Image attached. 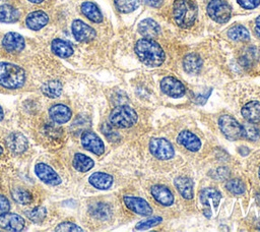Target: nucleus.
Here are the masks:
<instances>
[{
  "label": "nucleus",
  "mask_w": 260,
  "mask_h": 232,
  "mask_svg": "<svg viewBox=\"0 0 260 232\" xmlns=\"http://www.w3.org/2000/svg\"><path fill=\"white\" fill-rule=\"evenodd\" d=\"M135 53L142 63L147 66L156 67L165 61V52L162 48L152 39L143 38L137 41Z\"/></svg>",
  "instance_id": "f257e3e1"
},
{
  "label": "nucleus",
  "mask_w": 260,
  "mask_h": 232,
  "mask_svg": "<svg viewBox=\"0 0 260 232\" xmlns=\"http://www.w3.org/2000/svg\"><path fill=\"white\" fill-rule=\"evenodd\" d=\"M25 78V71L20 66L8 62H0V85L9 90L19 89L24 84Z\"/></svg>",
  "instance_id": "f03ea898"
},
{
  "label": "nucleus",
  "mask_w": 260,
  "mask_h": 232,
  "mask_svg": "<svg viewBox=\"0 0 260 232\" xmlns=\"http://www.w3.org/2000/svg\"><path fill=\"white\" fill-rule=\"evenodd\" d=\"M197 5L192 0H176L173 7V15L176 23L187 28L194 24L197 17Z\"/></svg>",
  "instance_id": "7ed1b4c3"
},
{
  "label": "nucleus",
  "mask_w": 260,
  "mask_h": 232,
  "mask_svg": "<svg viewBox=\"0 0 260 232\" xmlns=\"http://www.w3.org/2000/svg\"><path fill=\"white\" fill-rule=\"evenodd\" d=\"M110 123L119 128H127L134 125L137 121V114L134 109L129 106H118L110 114Z\"/></svg>",
  "instance_id": "20e7f679"
},
{
  "label": "nucleus",
  "mask_w": 260,
  "mask_h": 232,
  "mask_svg": "<svg viewBox=\"0 0 260 232\" xmlns=\"http://www.w3.org/2000/svg\"><path fill=\"white\" fill-rule=\"evenodd\" d=\"M218 125L223 135L231 140H238L244 136L243 125L230 115L220 116Z\"/></svg>",
  "instance_id": "39448f33"
},
{
  "label": "nucleus",
  "mask_w": 260,
  "mask_h": 232,
  "mask_svg": "<svg viewBox=\"0 0 260 232\" xmlns=\"http://www.w3.org/2000/svg\"><path fill=\"white\" fill-rule=\"evenodd\" d=\"M207 13L212 20L224 23L231 18L232 8L224 0H211L207 5Z\"/></svg>",
  "instance_id": "423d86ee"
},
{
  "label": "nucleus",
  "mask_w": 260,
  "mask_h": 232,
  "mask_svg": "<svg viewBox=\"0 0 260 232\" xmlns=\"http://www.w3.org/2000/svg\"><path fill=\"white\" fill-rule=\"evenodd\" d=\"M149 151L159 160H169L175 155L172 143L162 137H152L149 141Z\"/></svg>",
  "instance_id": "0eeeda50"
},
{
  "label": "nucleus",
  "mask_w": 260,
  "mask_h": 232,
  "mask_svg": "<svg viewBox=\"0 0 260 232\" xmlns=\"http://www.w3.org/2000/svg\"><path fill=\"white\" fill-rule=\"evenodd\" d=\"M220 199H221L220 192L214 188H211V187L204 188L200 192V201L205 207L204 214L207 218H210V216H211L210 207L212 206L214 209H216L218 207Z\"/></svg>",
  "instance_id": "6e6552de"
},
{
  "label": "nucleus",
  "mask_w": 260,
  "mask_h": 232,
  "mask_svg": "<svg viewBox=\"0 0 260 232\" xmlns=\"http://www.w3.org/2000/svg\"><path fill=\"white\" fill-rule=\"evenodd\" d=\"M74 38L79 42H90L95 38V31L80 19H75L71 25Z\"/></svg>",
  "instance_id": "1a4fd4ad"
},
{
  "label": "nucleus",
  "mask_w": 260,
  "mask_h": 232,
  "mask_svg": "<svg viewBox=\"0 0 260 232\" xmlns=\"http://www.w3.org/2000/svg\"><path fill=\"white\" fill-rule=\"evenodd\" d=\"M81 144L83 148L95 155H102L105 152L103 140L92 131L85 130L81 134Z\"/></svg>",
  "instance_id": "9d476101"
},
{
  "label": "nucleus",
  "mask_w": 260,
  "mask_h": 232,
  "mask_svg": "<svg viewBox=\"0 0 260 232\" xmlns=\"http://www.w3.org/2000/svg\"><path fill=\"white\" fill-rule=\"evenodd\" d=\"M35 172L37 176L46 184L55 186L61 183V178L57 174V172H55L53 168L45 163H38L35 166Z\"/></svg>",
  "instance_id": "9b49d317"
},
{
  "label": "nucleus",
  "mask_w": 260,
  "mask_h": 232,
  "mask_svg": "<svg viewBox=\"0 0 260 232\" xmlns=\"http://www.w3.org/2000/svg\"><path fill=\"white\" fill-rule=\"evenodd\" d=\"M0 227L7 231H21L24 228V219L14 213H4L0 215Z\"/></svg>",
  "instance_id": "f8f14e48"
},
{
  "label": "nucleus",
  "mask_w": 260,
  "mask_h": 232,
  "mask_svg": "<svg viewBox=\"0 0 260 232\" xmlns=\"http://www.w3.org/2000/svg\"><path fill=\"white\" fill-rule=\"evenodd\" d=\"M160 89L166 95L173 98H179L185 94L184 84L180 80L172 76H167L161 79Z\"/></svg>",
  "instance_id": "ddd939ff"
},
{
  "label": "nucleus",
  "mask_w": 260,
  "mask_h": 232,
  "mask_svg": "<svg viewBox=\"0 0 260 232\" xmlns=\"http://www.w3.org/2000/svg\"><path fill=\"white\" fill-rule=\"evenodd\" d=\"M125 206L132 212L141 215V216H149L152 213V209L149 204L141 198L136 196H124L123 197Z\"/></svg>",
  "instance_id": "4468645a"
},
{
  "label": "nucleus",
  "mask_w": 260,
  "mask_h": 232,
  "mask_svg": "<svg viewBox=\"0 0 260 232\" xmlns=\"http://www.w3.org/2000/svg\"><path fill=\"white\" fill-rule=\"evenodd\" d=\"M2 45L4 49L8 52H20L25 47V41L21 35L10 32L4 36L2 40Z\"/></svg>",
  "instance_id": "2eb2a0df"
},
{
  "label": "nucleus",
  "mask_w": 260,
  "mask_h": 232,
  "mask_svg": "<svg viewBox=\"0 0 260 232\" xmlns=\"http://www.w3.org/2000/svg\"><path fill=\"white\" fill-rule=\"evenodd\" d=\"M6 146L7 148L14 154L23 153L28 146L26 137L19 132H12L6 137Z\"/></svg>",
  "instance_id": "dca6fc26"
},
{
  "label": "nucleus",
  "mask_w": 260,
  "mask_h": 232,
  "mask_svg": "<svg viewBox=\"0 0 260 232\" xmlns=\"http://www.w3.org/2000/svg\"><path fill=\"white\" fill-rule=\"evenodd\" d=\"M49 115L51 119L56 123H66L70 120L72 113L69 107L64 104H55L49 109Z\"/></svg>",
  "instance_id": "f3484780"
},
{
  "label": "nucleus",
  "mask_w": 260,
  "mask_h": 232,
  "mask_svg": "<svg viewBox=\"0 0 260 232\" xmlns=\"http://www.w3.org/2000/svg\"><path fill=\"white\" fill-rule=\"evenodd\" d=\"M49 21V16L42 10L30 12L25 19V23L28 28L32 31H39L43 28Z\"/></svg>",
  "instance_id": "a211bd4d"
},
{
  "label": "nucleus",
  "mask_w": 260,
  "mask_h": 232,
  "mask_svg": "<svg viewBox=\"0 0 260 232\" xmlns=\"http://www.w3.org/2000/svg\"><path fill=\"white\" fill-rule=\"evenodd\" d=\"M177 140L180 144H182L191 152H197L201 147L200 139L189 130L181 131L177 137Z\"/></svg>",
  "instance_id": "6ab92c4d"
},
{
  "label": "nucleus",
  "mask_w": 260,
  "mask_h": 232,
  "mask_svg": "<svg viewBox=\"0 0 260 232\" xmlns=\"http://www.w3.org/2000/svg\"><path fill=\"white\" fill-rule=\"evenodd\" d=\"M150 191L154 199L162 206H171L174 202L173 193L164 185H153Z\"/></svg>",
  "instance_id": "aec40b11"
},
{
  "label": "nucleus",
  "mask_w": 260,
  "mask_h": 232,
  "mask_svg": "<svg viewBox=\"0 0 260 232\" xmlns=\"http://www.w3.org/2000/svg\"><path fill=\"white\" fill-rule=\"evenodd\" d=\"M242 115L250 123H260V102L251 101L245 104Z\"/></svg>",
  "instance_id": "412c9836"
},
{
  "label": "nucleus",
  "mask_w": 260,
  "mask_h": 232,
  "mask_svg": "<svg viewBox=\"0 0 260 232\" xmlns=\"http://www.w3.org/2000/svg\"><path fill=\"white\" fill-rule=\"evenodd\" d=\"M88 182L98 189H108L113 184V177L110 174L104 173V172H94L92 173L89 178Z\"/></svg>",
  "instance_id": "4be33fe9"
},
{
  "label": "nucleus",
  "mask_w": 260,
  "mask_h": 232,
  "mask_svg": "<svg viewBox=\"0 0 260 232\" xmlns=\"http://www.w3.org/2000/svg\"><path fill=\"white\" fill-rule=\"evenodd\" d=\"M138 32L143 37L151 39L158 36L160 28L156 21L151 18H146L140 21V23L138 24Z\"/></svg>",
  "instance_id": "5701e85b"
},
{
  "label": "nucleus",
  "mask_w": 260,
  "mask_h": 232,
  "mask_svg": "<svg viewBox=\"0 0 260 232\" xmlns=\"http://www.w3.org/2000/svg\"><path fill=\"white\" fill-rule=\"evenodd\" d=\"M202 59L195 53L188 54L183 59V67L186 72L190 74H196L202 67Z\"/></svg>",
  "instance_id": "b1692460"
},
{
  "label": "nucleus",
  "mask_w": 260,
  "mask_h": 232,
  "mask_svg": "<svg viewBox=\"0 0 260 232\" xmlns=\"http://www.w3.org/2000/svg\"><path fill=\"white\" fill-rule=\"evenodd\" d=\"M81 12L83 13V15H85L89 20L93 21V22H102L103 20V14L100 10V8L98 7L96 4H94L93 2L90 1H85L81 4L80 6Z\"/></svg>",
  "instance_id": "393cba45"
},
{
  "label": "nucleus",
  "mask_w": 260,
  "mask_h": 232,
  "mask_svg": "<svg viewBox=\"0 0 260 232\" xmlns=\"http://www.w3.org/2000/svg\"><path fill=\"white\" fill-rule=\"evenodd\" d=\"M178 191L180 194L186 198V199H191L193 198V182L190 178L188 177H177L174 181Z\"/></svg>",
  "instance_id": "a878e982"
},
{
  "label": "nucleus",
  "mask_w": 260,
  "mask_h": 232,
  "mask_svg": "<svg viewBox=\"0 0 260 232\" xmlns=\"http://www.w3.org/2000/svg\"><path fill=\"white\" fill-rule=\"evenodd\" d=\"M51 48L54 54L61 58H68L73 54L72 46L68 42L61 39L53 40Z\"/></svg>",
  "instance_id": "bb28decb"
},
{
  "label": "nucleus",
  "mask_w": 260,
  "mask_h": 232,
  "mask_svg": "<svg viewBox=\"0 0 260 232\" xmlns=\"http://www.w3.org/2000/svg\"><path fill=\"white\" fill-rule=\"evenodd\" d=\"M19 11L8 4H3L0 6V22H15L19 18Z\"/></svg>",
  "instance_id": "cd10ccee"
},
{
  "label": "nucleus",
  "mask_w": 260,
  "mask_h": 232,
  "mask_svg": "<svg viewBox=\"0 0 260 232\" xmlns=\"http://www.w3.org/2000/svg\"><path fill=\"white\" fill-rule=\"evenodd\" d=\"M94 163L91 158L86 155L77 153L73 158V167L79 172H86L93 167Z\"/></svg>",
  "instance_id": "c85d7f7f"
},
{
  "label": "nucleus",
  "mask_w": 260,
  "mask_h": 232,
  "mask_svg": "<svg viewBox=\"0 0 260 232\" xmlns=\"http://www.w3.org/2000/svg\"><path fill=\"white\" fill-rule=\"evenodd\" d=\"M43 94L49 98H57L62 93V84L59 80L52 79L46 81L41 88Z\"/></svg>",
  "instance_id": "c756f323"
},
{
  "label": "nucleus",
  "mask_w": 260,
  "mask_h": 232,
  "mask_svg": "<svg viewBox=\"0 0 260 232\" xmlns=\"http://www.w3.org/2000/svg\"><path fill=\"white\" fill-rule=\"evenodd\" d=\"M228 36L234 41H247L250 38L248 30L240 24L232 26L228 32Z\"/></svg>",
  "instance_id": "7c9ffc66"
},
{
  "label": "nucleus",
  "mask_w": 260,
  "mask_h": 232,
  "mask_svg": "<svg viewBox=\"0 0 260 232\" xmlns=\"http://www.w3.org/2000/svg\"><path fill=\"white\" fill-rule=\"evenodd\" d=\"M116 8L123 13L134 11L139 6V0H114Z\"/></svg>",
  "instance_id": "2f4dec72"
},
{
  "label": "nucleus",
  "mask_w": 260,
  "mask_h": 232,
  "mask_svg": "<svg viewBox=\"0 0 260 232\" xmlns=\"http://www.w3.org/2000/svg\"><path fill=\"white\" fill-rule=\"evenodd\" d=\"M11 196L13 198L14 201L20 204V205H27L29 202H31L32 200V196L31 194L22 188H15L11 191Z\"/></svg>",
  "instance_id": "473e14b6"
},
{
  "label": "nucleus",
  "mask_w": 260,
  "mask_h": 232,
  "mask_svg": "<svg viewBox=\"0 0 260 232\" xmlns=\"http://www.w3.org/2000/svg\"><path fill=\"white\" fill-rule=\"evenodd\" d=\"M46 215H47V211L43 207H37L25 213V216L35 223H41L46 218Z\"/></svg>",
  "instance_id": "72a5a7b5"
},
{
  "label": "nucleus",
  "mask_w": 260,
  "mask_h": 232,
  "mask_svg": "<svg viewBox=\"0 0 260 232\" xmlns=\"http://www.w3.org/2000/svg\"><path fill=\"white\" fill-rule=\"evenodd\" d=\"M226 189L234 194H242L245 191V184L240 179H231L225 184Z\"/></svg>",
  "instance_id": "f704fd0d"
},
{
  "label": "nucleus",
  "mask_w": 260,
  "mask_h": 232,
  "mask_svg": "<svg viewBox=\"0 0 260 232\" xmlns=\"http://www.w3.org/2000/svg\"><path fill=\"white\" fill-rule=\"evenodd\" d=\"M110 209L107 205H104V204H98V205H94L91 207L90 209V212L92 213L93 216L100 218V219H106L109 215V212Z\"/></svg>",
  "instance_id": "c9c22d12"
},
{
  "label": "nucleus",
  "mask_w": 260,
  "mask_h": 232,
  "mask_svg": "<svg viewBox=\"0 0 260 232\" xmlns=\"http://www.w3.org/2000/svg\"><path fill=\"white\" fill-rule=\"evenodd\" d=\"M244 129V136L250 140H255L259 137V130L251 123H247L243 125Z\"/></svg>",
  "instance_id": "e433bc0d"
},
{
  "label": "nucleus",
  "mask_w": 260,
  "mask_h": 232,
  "mask_svg": "<svg viewBox=\"0 0 260 232\" xmlns=\"http://www.w3.org/2000/svg\"><path fill=\"white\" fill-rule=\"evenodd\" d=\"M160 222H161L160 217H153V218H150V219H147L145 221H141V222L137 223L136 226H135V229L136 230H144V229L153 227V226L159 224Z\"/></svg>",
  "instance_id": "4c0bfd02"
},
{
  "label": "nucleus",
  "mask_w": 260,
  "mask_h": 232,
  "mask_svg": "<svg viewBox=\"0 0 260 232\" xmlns=\"http://www.w3.org/2000/svg\"><path fill=\"white\" fill-rule=\"evenodd\" d=\"M56 231H59V232H65V231H70V232H73V231H82V229L77 226L76 224H73V223H70V222H63V223H60L56 229Z\"/></svg>",
  "instance_id": "58836bf2"
},
{
  "label": "nucleus",
  "mask_w": 260,
  "mask_h": 232,
  "mask_svg": "<svg viewBox=\"0 0 260 232\" xmlns=\"http://www.w3.org/2000/svg\"><path fill=\"white\" fill-rule=\"evenodd\" d=\"M238 3L246 9L256 8L260 4V0H237Z\"/></svg>",
  "instance_id": "ea45409f"
},
{
  "label": "nucleus",
  "mask_w": 260,
  "mask_h": 232,
  "mask_svg": "<svg viewBox=\"0 0 260 232\" xmlns=\"http://www.w3.org/2000/svg\"><path fill=\"white\" fill-rule=\"evenodd\" d=\"M9 209H10V204L8 199L4 195L0 194V215L7 213Z\"/></svg>",
  "instance_id": "a19ab883"
},
{
  "label": "nucleus",
  "mask_w": 260,
  "mask_h": 232,
  "mask_svg": "<svg viewBox=\"0 0 260 232\" xmlns=\"http://www.w3.org/2000/svg\"><path fill=\"white\" fill-rule=\"evenodd\" d=\"M146 5L150 6V7H154V8H157V7H160L164 0H142Z\"/></svg>",
  "instance_id": "79ce46f5"
},
{
  "label": "nucleus",
  "mask_w": 260,
  "mask_h": 232,
  "mask_svg": "<svg viewBox=\"0 0 260 232\" xmlns=\"http://www.w3.org/2000/svg\"><path fill=\"white\" fill-rule=\"evenodd\" d=\"M255 32H256L257 36L260 38V16H258L256 18V21H255Z\"/></svg>",
  "instance_id": "37998d69"
},
{
  "label": "nucleus",
  "mask_w": 260,
  "mask_h": 232,
  "mask_svg": "<svg viewBox=\"0 0 260 232\" xmlns=\"http://www.w3.org/2000/svg\"><path fill=\"white\" fill-rule=\"evenodd\" d=\"M3 117H4V113H3V109H2V107L0 106V121L3 119Z\"/></svg>",
  "instance_id": "c03bdc74"
},
{
  "label": "nucleus",
  "mask_w": 260,
  "mask_h": 232,
  "mask_svg": "<svg viewBox=\"0 0 260 232\" xmlns=\"http://www.w3.org/2000/svg\"><path fill=\"white\" fill-rule=\"evenodd\" d=\"M29 2H31V3H41V2H43L44 0H28Z\"/></svg>",
  "instance_id": "a18cd8bd"
},
{
  "label": "nucleus",
  "mask_w": 260,
  "mask_h": 232,
  "mask_svg": "<svg viewBox=\"0 0 260 232\" xmlns=\"http://www.w3.org/2000/svg\"><path fill=\"white\" fill-rule=\"evenodd\" d=\"M257 225H258V229H260V219H259V221H258Z\"/></svg>",
  "instance_id": "49530a36"
},
{
  "label": "nucleus",
  "mask_w": 260,
  "mask_h": 232,
  "mask_svg": "<svg viewBox=\"0 0 260 232\" xmlns=\"http://www.w3.org/2000/svg\"><path fill=\"white\" fill-rule=\"evenodd\" d=\"M2 153H3V150H2V148L0 147V157H1V155H2Z\"/></svg>",
  "instance_id": "de8ad7c7"
},
{
  "label": "nucleus",
  "mask_w": 260,
  "mask_h": 232,
  "mask_svg": "<svg viewBox=\"0 0 260 232\" xmlns=\"http://www.w3.org/2000/svg\"><path fill=\"white\" fill-rule=\"evenodd\" d=\"M259 178H260V169H259Z\"/></svg>",
  "instance_id": "09e8293b"
}]
</instances>
